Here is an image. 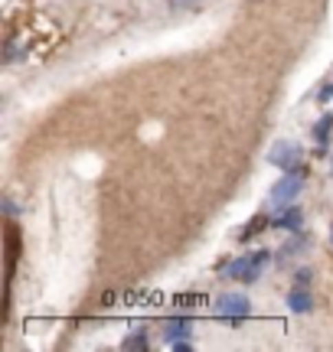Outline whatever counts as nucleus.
Masks as SVG:
<instances>
[{"instance_id":"obj_10","label":"nucleus","mask_w":333,"mask_h":352,"mask_svg":"<svg viewBox=\"0 0 333 352\" xmlns=\"http://www.w3.org/2000/svg\"><path fill=\"white\" fill-rule=\"evenodd\" d=\"M265 222H268V219H255V222H252V226L245 228V235H242V239H252V235H255L258 228H265Z\"/></svg>"},{"instance_id":"obj_4","label":"nucleus","mask_w":333,"mask_h":352,"mask_svg":"<svg viewBox=\"0 0 333 352\" xmlns=\"http://www.w3.org/2000/svg\"><path fill=\"white\" fill-rule=\"evenodd\" d=\"M216 314L226 320H242L248 314V297L245 294H222L216 300Z\"/></svg>"},{"instance_id":"obj_12","label":"nucleus","mask_w":333,"mask_h":352,"mask_svg":"<svg viewBox=\"0 0 333 352\" xmlns=\"http://www.w3.org/2000/svg\"><path fill=\"white\" fill-rule=\"evenodd\" d=\"M321 98H323V101H327V98H333V85H327V88H323V91H321Z\"/></svg>"},{"instance_id":"obj_1","label":"nucleus","mask_w":333,"mask_h":352,"mask_svg":"<svg viewBox=\"0 0 333 352\" xmlns=\"http://www.w3.org/2000/svg\"><path fill=\"white\" fill-rule=\"evenodd\" d=\"M268 264V252H252V254H242V258H235V261L226 267V274L235 277V280H245V284H252L258 274H261V267Z\"/></svg>"},{"instance_id":"obj_8","label":"nucleus","mask_w":333,"mask_h":352,"mask_svg":"<svg viewBox=\"0 0 333 352\" xmlns=\"http://www.w3.org/2000/svg\"><path fill=\"white\" fill-rule=\"evenodd\" d=\"M330 131H333V114H323L321 121L314 124V138H317V144H323V140L330 138Z\"/></svg>"},{"instance_id":"obj_6","label":"nucleus","mask_w":333,"mask_h":352,"mask_svg":"<svg viewBox=\"0 0 333 352\" xmlns=\"http://www.w3.org/2000/svg\"><path fill=\"white\" fill-rule=\"evenodd\" d=\"M186 333H190V320H183V316H180V320H170V323L164 327V340L177 342V340H183Z\"/></svg>"},{"instance_id":"obj_7","label":"nucleus","mask_w":333,"mask_h":352,"mask_svg":"<svg viewBox=\"0 0 333 352\" xmlns=\"http://www.w3.org/2000/svg\"><path fill=\"white\" fill-rule=\"evenodd\" d=\"M275 228H284V232H297L301 228V209H288L284 215L275 219Z\"/></svg>"},{"instance_id":"obj_11","label":"nucleus","mask_w":333,"mask_h":352,"mask_svg":"<svg viewBox=\"0 0 333 352\" xmlns=\"http://www.w3.org/2000/svg\"><path fill=\"white\" fill-rule=\"evenodd\" d=\"M308 280H310V271L308 267H301V271H297V284H301V287H308Z\"/></svg>"},{"instance_id":"obj_3","label":"nucleus","mask_w":333,"mask_h":352,"mask_svg":"<svg viewBox=\"0 0 333 352\" xmlns=\"http://www.w3.org/2000/svg\"><path fill=\"white\" fill-rule=\"evenodd\" d=\"M268 160H271V164H275V166H281L284 173H301V176H304V170L297 166V160H301V147H297V144H288V140H278V144L271 147Z\"/></svg>"},{"instance_id":"obj_13","label":"nucleus","mask_w":333,"mask_h":352,"mask_svg":"<svg viewBox=\"0 0 333 352\" xmlns=\"http://www.w3.org/2000/svg\"><path fill=\"white\" fill-rule=\"evenodd\" d=\"M330 241H333V232H330Z\"/></svg>"},{"instance_id":"obj_2","label":"nucleus","mask_w":333,"mask_h":352,"mask_svg":"<svg viewBox=\"0 0 333 352\" xmlns=\"http://www.w3.org/2000/svg\"><path fill=\"white\" fill-rule=\"evenodd\" d=\"M304 189V179H301V173H288L284 179H278L275 186H271V206L275 209H288L291 202H294V196Z\"/></svg>"},{"instance_id":"obj_9","label":"nucleus","mask_w":333,"mask_h":352,"mask_svg":"<svg viewBox=\"0 0 333 352\" xmlns=\"http://www.w3.org/2000/svg\"><path fill=\"white\" fill-rule=\"evenodd\" d=\"M125 349H147V336H128Z\"/></svg>"},{"instance_id":"obj_5","label":"nucleus","mask_w":333,"mask_h":352,"mask_svg":"<svg viewBox=\"0 0 333 352\" xmlns=\"http://www.w3.org/2000/svg\"><path fill=\"white\" fill-rule=\"evenodd\" d=\"M288 307H291L294 314H308L310 307H314V300H310L308 287H301V284H294V290L288 294Z\"/></svg>"},{"instance_id":"obj_14","label":"nucleus","mask_w":333,"mask_h":352,"mask_svg":"<svg viewBox=\"0 0 333 352\" xmlns=\"http://www.w3.org/2000/svg\"><path fill=\"white\" fill-rule=\"evenodd\" d=\"M330 173H333V166H330Z\"/></svg>"}]
</instances>
